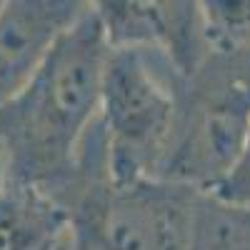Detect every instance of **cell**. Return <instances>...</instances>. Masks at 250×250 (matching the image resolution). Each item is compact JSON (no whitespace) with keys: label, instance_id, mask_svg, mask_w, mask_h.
I'll return each mask as SVG.
<instances>
[{"label":"cell","instance_id":"6da1fadb","mask_svg":"<svg viewBox=\"0 0 250 250\" xmlns=\"http://www.w3.org/2000/svg\"><path fill=\"white\" fill-rule=\"evenodd\" d=\"M110 40L85 8L62 33L30 80L0 108V148L8 175L55 193L100 115Z\"/></svg>","mask_w":250,"mask_h":250},{"label":"cell","instance_id":"7a4b0ae2","mask_svg":"<svg viewBox=\"0 0 250 250\" xmlns=\"http://www.w3.org/2000/svg\"><path fill=\"white\" fill-rule=\"evenodd\" d=\"M53 195L70 215L75 250H188L203 188L163 175L115 180L98 118Z\"/></svg>","mask_w":250,"mask_h":250},{"label":"cell","instance_id":"3957f363","mask_svg":"<svg viewBox=\"0 0 250 250\" xmlns=\"http://www.w3.org/2000/svg\"><path fill=\"white\" fill-rule=\"evenodd\" d=\"M183 78L160 43L110 45L98 118L115 180L160 175L175 135Z\"/></svg>","mask_w":250,"mask_h":250},{"label":"cell","instance_id":"277c9868","mask_svg":"<svg viewBox=\"0 0 250 250\" xmlns=\"http://www.w3.org/2000/svg\"><path fill=\"white\" fill-rule=\"evenodd\" d=\"M250 130V43L208 48L183 78L170 153L160 175L203 190L228 175Z\"/></svg>","mask_w":250,"mask_h":250},{"label":"cell","instance_id":"5b68a950","mask_svg":"<svg viewBox=\"0 0 250 250\" xmlns=\"http://www.w3.org/2000/svg\"><path fill=\"white\" fill-rule=\"evenodd\" d=\"M88 0L0 3V108L25 85L55 40L85 13Z\"/></svg>","mask_w":250,"mask_h":250},{"label":"cell","instance_id":"8992f818","mask_svg":"<svg viewBox=\"0 0 250 250\" xmlns=\"http://www.w3.org/2000/svg\"><path fill=\"white\" fill-rule=\"evenodd\" d=\"M70 215L53 193L10 178L0 188V250H62Z\"/></svg>","mask_w":250,"mask_h":250},{"label":"cell","instance_id":"52a82bcc","mask_svg":"<svg viewBox=\"0 0 250 250\" xmlns=\"http://www.w3.org/2000/svg\"><path fill=\"white\" fill-rule=\"evenodd\" d=\"M188 250H250V205L203 190Z\"/></svg>","mask_w":250,"mask_h":250},{"label":"cell","instance_id":"ba28073f","mask_svg":"<svg viewBox=\"0 0 250 250\" xmlns=\"http://www.w3.org/2000/svg\"><path fill=\"white\" fill-rule=\"evenodd\" d=\"M163 25V43L188 75L208 53L203 15L198 0H150Z\"/></svg>","mask_w":250,"mask_h":250},{"label":"cell","instance_id":"9c48e42d","mask_svg":"<svg viewBox=\"0 0 250 250\" xmlns=\"http://www.w3.org/2000/svg\"><path fill=\"white\" fill-rule=\"evenodd\" d=\"M88 8L105 30L110 45H165L160 18L150 0H88Z\"/></svg>","mask_w":250,"mask_h":250},{"label":"cell","instance_id":"30bf717a","mask_svg":"<svg viewBox=\"0 0 250 250\" xmlns=\"http://www.w3.org/2000/svg\"><path fill=\"white\" fill-rule=\"evenodd\" d=\"M208 48L250 43V0H198Z\"/></svg>","mask_w":250,"mask_h":250},{"label":"cell","instance_id":"8fae6325","mask_svg":"<svg viewBox=\"0 0 250 250\" xmlns=\"http://www.w3.org/2000/svg\"><path fill=\"white\" fill-rule=\"evenodd\" d=\"M213 193L220 195L223 200L250 205V130H248V138L243 143V150H240L238 160L228 170V175L213 188Z\"/></svg>","mask_w":250,"mask_h":250},{"label":"cell","instance_id":"7c38bea8","mask_svg":"<svg viewBox=\"0 0 250 250\" xmlns=\"http://www.w3.org/2000/svg\"><path fill=\"white\" fill-rule=\"evenodd\" d=\"M5 180H8V160H5L3 148H0V188L5 185Z\"/></svg>","mask_w":250,"mask_h":250},{"label":"cell","instance_id":"4fadbf2b","mask_svg":"<svg viewBox=\"0 0 250 250\" xmlns=\"http://www.w3.org/2000/svg\"><path fill=\"white\" fill-rule=\"evenodd\" d=\"M62 250H75V248H73V243H68V245H65V248H62Z\"/></svg>","mask_w":250,"mask_h":250},{"label":"cell","instance_id":"5bb4252c","mask_svg":"<svg viewBox=\"0 0 250 250\" xmlns=\"http://www.w3.org/2000/svg\"><path fill=\"white\" fill-rule=\"evenodd\" d=\"M0 3H3V0H0Z\"/></svg>","mask_w":250,"mask_h":250}]
</instances>
